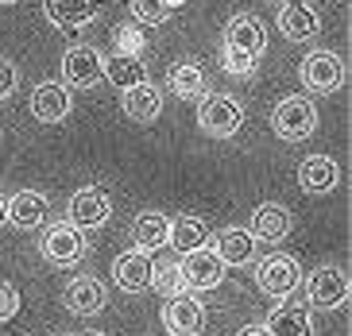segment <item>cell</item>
I'll list each match as a JSON object with an SVG mask.
<instances>
[{
    "mask_svg": "<svg viewBox=\"0 0 352 336\" xmlns=\"http://www.w3.org/2000/svg\"><path fill=\"white\" fill-rule=\"evenodd\" d=\"M197 128L206 135H213V139H232L244 128V109H240L236 97L206 93L201 97V109H197Z\"/></svg>",
    "mask_w": 352,
    "mask_h": 336,
    "instance_id": "1",
    "label": "cell"
},
{
    "mask_svg": "<svg viewBox=\"0 0 352 336\" xmlns=\"http://www.w3.org/2000/svg\"><path fill=\"white\" fill-rule=\"evenodd\" d=\"M271 128L275 135L287 143H302L310 139L314 128H318V109H314L310 97H283L271 112Z\"/></svg>",
    "mask_w": 352,
    "mask_h": 336,
    "instance_id": "2",
    "label": "cell"
},
{
    "mask_svg": "<svg viewBox=\"0 0 352 336\" xmlns=\"http://www.w3.org/2000/svg\"><path fill=\"white\" fill-rule=\"evenodd\" d=\"M349 275H344L337 263L314 267L310 278H306V302L310 309H341L349 302Z\"/></svg>",
    "mask_w": 352,
    "mask_h": 336,
    "instance_id": "3",
    "label": "cell"
},
{
    "mask_svg": "<svg viewBox=\"0 0 352 336\" xmlns=\"http://www.w3.org/2000/svg\"><path fill=\"white\" fill-rule=\"evenodd\" d=\"M39 251L47 263L54 267H74L85 255V236L82 228H74L70 221H54L47 224V232L39 236Z\"/></svg>",
    "mask_w": 352,
    "mask_h": 336,
    "instance_id": "4",
    "label": "cell"
},
{
    "mask_svg": "<svg viewBox=\"0 0 352 336\" xmlns=\"http://www.w3.org/2000/svg\"><path fill=\"white\" fill-rule=\"evenodd\" d=\"M298 78L310 93L329 97V93H337L344 85V62L337 58V54H329V51H310L298 66Z\"/></svg>",
    "mask_w": 352,
    "mask_h": 336,
    "instance_id": "5",
    "label": "cell"
},
{
    "mask_svg": "<svg viewBox=\"0 0 352 336\" xmlns=\"http://www.w3.org/2000/svg\"><path fill=\"white\" fill-rule=\"evenodd\" d=\"M256 286L267 298H290L302 286V267L294 263L290 255L275 251V255H267V259L256 267Z\"/></svg>",
    "mask_w": 352,
    "mask_h": 336,
    "instance_id": "6",
    "label": "cell"
},
{
    "mask_svg": "<svg viewBox=\"0 0 352 336\" xmlns=\"http://www.w3.org/2000/svg\"><path fill=\"white\" fill-rule=\"evenodd\" d=\"M206 325V306L194 298V290H178L163 306V328L166 336H197Z\"/></svg>",
    "mask_w": 352,
    "mask_h": 336,
    "instance_id": "7",
    "label": "cell"
},
{
    "mask_svg": "<svg viewBox=\"0 0 352 336\" xmlns=\"http://www.w3.org/2000/svg\"><path fill=\"white\" fill-rule=\"evenodd\" d=\"M101 62H104V54L97 51V47H89V43L66 47V54H63L66 89H94V85L101 82Z\"/></svg>",
    "mask_w": 352,
    "mask_h": 336,
    "instance_id": "8",
    "label": "cell"
},
{
    "mask_svg": "<svg viewBox=\"0 0 352 336\" xmlns=\"http://www.w3.org/2000/svg\"><path fill=\"white\" fill-rule=\"evenodd\" d=\"M182 282H186V290H213V286H221V278H225V263H221V255L213 251V247H197V251H186L182 255Z\"/></svg>",
    "mask_w": 352,
    "mask_h": 336,
    "instance_id": "9",
    "label": "cell"
},
{
    "mask_svg": "<svg viewBox=\"0 0 352 336\" xmlns=\"http://www.w3.org/2000/svg\"><path fill=\"white\" fill-rule=\"evenodd\" d=\"M109 216H113V201H109V194H104V190H97V186L78 190V194L70 197V209H66V221H70L74 228H82V232L101 228Z\"/></svg>",
    "mask_w": 352,
    "mask_h": 336,
    "instance_id": "10",
    "label": "cell"
},
{
    "mask_svg": "<svg viewBox=\"0 0 352 336\" xmlns=\"http://www.w3.org/2000/svg\"><path fill=\"white\" fill-rule=\"evenodd\" d=\"M63 302H66V309L78 313V317H97L104 309V302H109V290H104L101 278L78 275V278H70V286L63 290Z\"/></svg>",
    "mask_w": 352,
    "mask_h": 336,
    "instance_id": "11",
    "label": "cell"
},
{
    "mask_svg": "<svg viewBox=\"0 0 352 336\" xmlns=\"http://www.w3.org/2000/svg\"><path fill=\"white\" fill-rule=\"evenodd\" d=\"M43 12L54 27L63 31H78L101 16V0H43Z\"/></svg>",
    "mask_w": 352,
    "mask_h": 336,
    "instance_id": "12",
    "label": "cell"
},
{
    "mask_svg": "<svg viewBox=\"0 0 352 336\" xmlns=\"http://www.w3.org/2000/svg\"><path fill=\"white\" fill-rule=\"evenodd\" d=\"M70 112H74V101H70V89H66L63 82L35 85V93H32V116L39 124H58V120H66Z\"/></svg>",
    "mask_w": 352,
    "mask_h": 336,
    "instance_id": "13",
    "label": "cell"
},
{
    "mask_svg": "<svg viewBox=\"0 0 352 336\" xmlns=\"http://www.w3.org/2000/svg\"><path fill=\"white\" fill-rule=\"evenodd\" d=\"M279 31L290 43H306L321 31V16L306 0H283L279 4Z\"/></svg>",
    "mask_w": 352,
    "mask_h": 336,
    "instance_id": "14",
    "label": "cell"
},
{
    "mask_svg": "<svg viewBox=\"0 0 352 336\" xmlns=\"http://www.w3.org/2000/svg\"><path fill=\"white\" fill-rule=\"evenodd\" d=\"M113 278L124 294H144V290H151V259H147V251L132 247V251L116 255Z\"/></svg>",
    "mask_w": 352,
    "mask_h": 336,
    "instance_id": "15",
    "label": "cell"
},
{
    "mask_svg": "<svg viewBox=\"0 0 352 336\" xmlns=\"http://www.w3.org/2000/svg\"><path fill=\"white\" fill-rule=\"evenodd\" d=\"M225 47L244 51V54H252V58H263V51H267V31H263V23H259L256 16L240 12V16H232V23L225 27Z\"/></svg>",
    "mask_w": 352,
    "mask_h": 336,
    "instance_id": "16",
    "label": "cell"
},
{
    "mask_svg": "<svg viewBox=\"0 0 352 336\" xmlns=\"http://www.w3.org/2000/svg\"><path fill=\"white\" fill-rule=\"evenodd\" d=\"M341 182V166L333 163L329 155H310V159H302L298 166V186L306 190L310 197H321V194H333Z\"/></svg>",
    "mask_w": 352,
    "mask_h": 336,
    "instance_id": "17",
    "label": "cell"
},
{
    "mask_svg": "<svg viewBox=\"0 0 352 336\" xmlns=\"http://www.w3.org/2000/svg\"><path fill=\"white\" fill-rule=\"evenodd\" d=\"M290 228H294V216H290L287 205L279 201H267L259 205L256 213H252V228L248 232L256 236V240H263V244H279V240H287Z\"/></svg>",
    "mask_w": 352,
    "mask_h": 336,
    "instance_id": "18",
    "label": "cell"
},
{
    "mask_svg": "<svg viewBox=\"0 0 352 336\" xmlns=\"http://www.w3.org/2000/svg\"><path fill=\"white\" fill-rule=\"evenodd\" d=\"M120 109H124L128 120L135 124H151L163 112V97H159L155 85H147V82H135L128 85V89H120Z\"/></svg>",
    "mask_w": 352,
    "mask_h": 336,
    "instance_id": "19",
    "label": "cell"
},
{
    "mask_svg": "<svg viewBox=\"0 0 352 336\" xmlns=\"http://www.w3.org/2000/svg\"><path fill=\"white\" fill-rule=\"evenodd\" d=\"M47 213H51V205H47V197H43L39 190H20V194L8 197V221L16 224V228H23V232L39 228V224L47 221Z\"/></svg>",
    "mask_w": 352,
    "mask_h": 336,
    "instance_id": "20",
    "label": "cell"
},
{
    "mask_svg": "<svg viewBox=\"0 0 352 336\" xmlns=\"http://www.w3.org/2000/svg\"><path fill=\"white\" fill-rule=\"evenodd\" d=\"M267 333L271 336H314L310 306H298V302L275 306V313L267 317Z\"/></svg>",
    "mask_w": 352,
    "mask_h": 336,
    "instance_id": "21",
    "label": "cell"
},
{
    "mask_svg": "<svg viewBox=\"0 0 352 336\" xmlns=\"http://www.w3.org/2000/svg\"><path fill=\"white\" fill-rule=\"evenodd\" d=\"M213 251L221 255L225 267H244V263L256 259V236H252L248 228H225V232L217 236Z\"/></svg>",
    "mask_w": 352,
    "mask_h": 336,
    "instance_id": "22",
    "label": "cell"
},
{
    "mask_svg": "<svg viewBox=\"0 0 352 336\" xmlns=\"http://www.w3.org/2000/svg\"><path fill=\"white\" fill-rule=\"evenodd\" d=\"M101 78L109 85H116V89H128V85H135V82H147V66L140 62V54L120 51V54H109V58L101 62Z\"/></svg>",
    "mask_w": 352,
    "mask_h": 336,
    "instance_id": "23",
    "label": "cell"
},
{
    "mask_svg": "<svg viewBox=\"0 0 352 336\" xmlns=\"http://www.w3.org/2000/svg\"><path fill=\"white\" fill-rule=\"evenodd\" d=\"M166 244L175 247L178 255H186V251H197V247H206L209 244V224L201 221V216H175L170 221V232H166Z\"/></svg>",
    "mask_w": 352,
    "mask_h": 336,
    "instance_id": "24",
    "label": "cell"
},
{
    "mask_svg": "<svg viewBox=\"0 0 352 336\" xmlns=\"http://www.w3.org/2000/svg\"><path fill=\"white\" fill-rule=\"evenodd\" d=\"M166 232H170V216L163 213H140L132 224V247L140 251H155L166 244Z\"/></svg>",
    "mask_w": 352,
    "mask_h": 336,
    "instance_id": "25",
    "label": "cell"
},
{
    "mask_svg": "<svg viewBox=\"0 0 352 336\" xmlns=\"http://www.w3.org/2000/svg\"><path fill=\"white\" fill-rule=\"evenodd\" d=\"M166 85H170V93L182 97V101L206 97V74H201V66H194V62H178V66H170Z\"/></svg>",
    "mask_w": 352,
    "mask_h": 336,
    "instance_id": "26",
    "label": "cell"
},
{
    "mask_svg": "<svg viewBox=\"0 0 352 336\" xmlns=\"http://www.w3.org/2000/svg\"><path fill=\"white\" fill-rule=\"evenodd\" d=\"M151 290H159V298H170L178 290H186L182 267L178 263H151Z\"/></svg>",
    "mask_w": 352,
    "mask_h": 336,
    "instance_id": "27",
    "label": "cell"
},
{
    "mask_svg": "<svg viewBox=\"0 0 352 336\" xmlns=\"http://www.w3.org/2000/svg\"><path fill=\"white\" fill-rule=\"evenodd\" d=\"M132 16H135V23L155 27V23H163L170 16V8H166V0H132Z\"/></svg>",
    "mask_w": 352,
    "mask_h": 336,
    "instance_id": "28",
    "label": "cell"
},
{
    "mask_svg": "<svg viewBox=\"0 0 352 336\" xmlns=\"http://www.w3.org/2000/svg\"><path fill=\"white\" fill-rule=\"evenodd\" d=\"M221 66H225V74H232V78H248V74H256L259 58H252V54H244V51H232V47H225V51H221Z\"/></svg>",
    "mask_w": 352,
    "mask_h": 336,
    "instance_id": "29",
    "label": "cell"
},
{
    "mask_svg": "<svg viewBox=\"0 0 352 336\" xmlns=\"http://www.w3.org/2000/svg\"><path fill=\"white\" fill-rule=\"evenodd\" d=\"M16 309H20V294H16V286L0 282V321L16 317Z\"/></svg>",
    "mask_w": 352,
    "mask_h": 336,
    "instance_id": "30",
    "label": "cell"
},
{
    "mask_svg": "<svg viewBox=\"0 0 352 336\" xmlns=\"http://www.w3.org/2000/svg\"><path fill=\"white\" fill-rule=\"evenodd\" d=\"M16 82H20V70H16L8 58H0V101L16 93Z\"/></svg>",
    "mask_w": 352,
    "mask_h": 336,
    "instance_id": "31",
    "label": "cell"
},
{
    "mask_svg": "<svg viewBox=\"0 0 352 336\" xmlns=\"http://www.w3.org/2000/svg\"><path fill=\"white\" fill-rule=\"evenodd\" d=\"M116 43H120V47H124V51H140V35H135V31L132 27H120V31H116Z\"/></svg>",
    "mask_w": 352,
    "mask_h": 336,
    "instance_id": "32",
    "label": "cell"
},
{
    "mask_svg": "<svg viewBox=\"0 0 352 336\" xmlns=\"http://www.w3.org/2000/svg\"><path fill=\"white\" fill-rule=\"evenodd\" d=\"M240 336H271V333H267V325H248Z\"/></svg>",
    "mask_w": 352,
    "mask_h": 336,
    "instance_id": "33",
    "label": "cell"
},
{
    "mask_svg": "<svg viewBox=\"0 0 352 336\" xmlns=\"http://www.w3.org/2000/svg\"><path fill=\"white\" fill-rule=\"evenodd\" d=\"M4 224H8V201L0 197V228H4Z\"/></svg>",
    "mask_w": 352,
    "mask_h": 336,
    "instance_id": "34",
    "label": "cell"
},
{
    "mask_svg": "<svg viewBox=\"0 0 352 336\" xmlns=\"http://www.w3.org/2000/svg\"><path fill=\"white\" fill-rule=\"evenodd\" d=\"M178 4H182V0H166V8H178Z\"/></svg>",
    "mask_w": 352,
    "mask_h": 336,
    "instance_id": "35",
    "label": "cell"
},
{
    "mask_svg": "<svg viewBox=\"0 0 352 336\" xmlns=\"http://www.w3.org/2000/svg\"><path fill=\"white\" fill-rule=\"evenodd\" d=\"M82 336H104V333H82Z\"/></svg>",
    "mask_w": 352,
    "mask_h": 336,
    "instance_id": "36",
    "label": "cell"
},
{
    "mask_svg": "<svg viewBox=\"0 0 352 336\" xmlns=\"http://www.w3.org/2000/svg\"><path fill=\"white\" fill-rule=\"evenodd\" d=\"M0 4H16V0H0Z\"/></svg>",
    "mask_w": 352,
    "mask_h": 336,
    "instance_id": "37",
    "label": "cell"
},
{
    "mask_svg": "<svg viewBox=\"0 0 352 336\" xmlns=\"http://www.w3.org/2000/svg\"><path fill=\"white\" fill-rule=\"evenodd\" d=\"M267 4H283V0H267Z\"/></svg>",
    "mask_w": 352,
    "mask_h": 336,
    "instance_id": "38",
    "label": "cell"
},
{
    "mask_svg": "<svg viewBox=\"0 0 352 336\" xmlns=\"http://www.w3.org/2000/svg\"><path fill=\"white\" fill-rule=\"evenodd\" d=\"M54 336H58V333H54Z\"/></svg>",
    "mask_w": 352,
    "mask_h": 336,
    "instance_id": "39",
    "label": "cell"
}]
</instances>
